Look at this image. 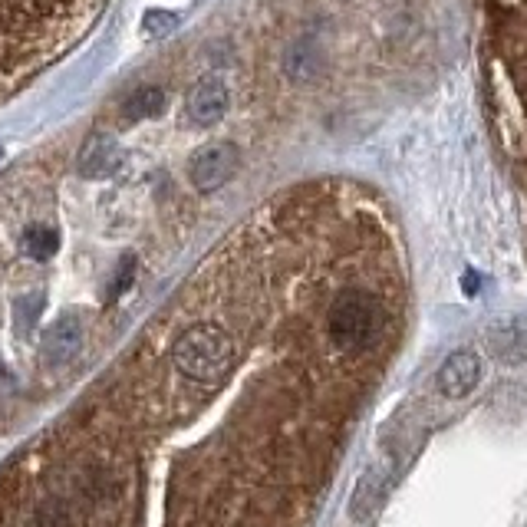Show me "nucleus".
Listing matches in <instances>:
<instances>
[{"label": "nucleus", "instance_id": "obj_1", "mask_svg": "<svg viewBox=\"0 0 527 527\" xmlns=\"http://www.w3.org/2000/svg\"><path fill=\"white\" fill-rule=\"evenodd\" d=\"M172 363L182 376L201 386H215L234 363V343L215 323H198L185 330L172 346Z\"/></svg>", "mask_w": 527, "mask_h": 527}, {"label": "nucleus", "instance_id": "obj_2", "mask_svg": "<svg viewBox=\"0 0 527 527\" xmlns=\"http://www.w3.org/2000/svg\"><path fill=\"white\" fill-rule=\"evenodd\" d=\"M327 327L336 350L343 353L366 350L376 340L379 327H383V307L376 304V297L363 294V290H343L340 297H333Z\"/></svg>", "mask_w": 527, "mask_h": 527}, {"label": "nucleus", "instance_id": "obj_3", "mask_svg": "<svg viewBox=\"0 0 527 527\" xmlns=\"http://www.w3.org/2000/svg\"><path fill=\"white\" fill-rule=\"evenodd\" d=\"M241 165V152L238 145L231 142H211L205 145L195 159L192 168H188V175H192V185L198 192H218L221 185H228L234 172H238Z\"/></svg>", "mask_w": 527, "mask_h": 527}, {"label": "nucleus", "instance_id": "obj_4", "mask_svg": "<svg viewBox=\"0 0 527 527\" xmlns=\"http://www.w3.org/2000/svg\"><path fill=\"white\" fill-rule=\"evenodd\" d=\"M80 350H83V323L76 313H63L43 333V360L50 366H66L80 356Z\"/></svg>", "mask_w": 527, "mask_h": 527}, {"label": "nucleus", "instance_id": "obj_5", "mask_svg": "<svg viewBox=\"0 0 527 527\" xmlns=\"http://www.w3.org/2000/svg\"><path fill=\"white\" fill-rule=\"evenodd\" d=\"M122 168V145L112 136H93L86 139V145L80 149V159H76V172L89 182H103V178H112Z\"/></svg>", "mask_w": 527, "mask_h": 527}, {"label": "nucleus", "instance_id": "obj_6", "mask_svg": "<svg viewBox=\"0 0 527 527\" xmlns=\"http://www.w3.org/2000/svg\"><path fill=\"white\" fill-rule=\"evenodd\" d=\"M228 86L218 76H205L201 83H195V89L188 93V119L195 122V126H215V122L224 119V112H228Z\"/></svg>", "mask_w": 527, "mask_h": 527}, {"label": "nucleus", "instance_id": "obj_7", "mask_svg": "<svg viewBox=\"0 0 527 527\" xmlns=\"http://www.w3.org/2000/svg\"><path fill=\"white\" fill-rule=\"evenodd\" d=\"M478 376H481L478 356L472 350H458L439 369V389L448 399H462L478 386Z\"/></svg>", "mask_w": 527, "mask_h": 527}, {"label": "nucleus", "instance_id": "obj_8", "mask_svg": "<svg viewBox=\"0 0 527 527\" xmlns=\"http://www.w3.org/2000/svg\"><path fill=\"white\" fill-rule=\"evenodd\" d=\"M488 343L498 360L504 363H524L527 360V317L501 320L488 330Z\"/></svg>", "mask_w": 527, "mask_h": 527}, {"label": "nucleus", "instance_id": "obj_9", "mask_svg": "<svg viewBox=\"0 0 527 527\" xmlns=\"http://www.w3.org/2000/svg\"><path fill=\"white\" fill-rule=\"evenodd\" d=\"M383 495H386V478L379 475V472H366V475L360 478V485H356V491H353L350 518H353V521L373 518L376 508H379V501H383Z\"/></svg>", "mask_w": 527, "mask_h": 527}, {"label": "nucleus", "instance_id": "obj_10", "mask_svg": "<svg viewBox=\"0 0 527 527\" xmlns=\"http://www.w3.org/2000/svg\"><path fill=\"white\" fill-rule=\"evenodd\" d=\"M162 109H165V89H159V86H142L126 99V103H122V112H126L129 122L155 119Z\"/></svg>", "mask_w": 527, "mask_h": 527}, {"label": "nucleus", "instance_id": "obj_11", "mask_svg": "<svg viewBox=\"0 0 527 527\" xmlns=\"http://www.w3.org/2000/svg\"><path fill=\"white\" fill-rule=\"evenodd\" d=\"M24 251L33 257V261H50V257L60 251V234H56L53 228L37 224V228H30L24 234Z\"/></svg>", "mask_w": 527, "mask_h": 527}, {"label": "nucleus", "instance_id": "obj_12", "mask_svg": "<svg viewBox=\"0 0 527 527\" xmlns=\"http://www.w3.org/2000/svg\"><path fill=\"white\" fill-rule=\"evenodd\" d=\"M142 27H145V37L159 40V37H168V33L178 30V17L172 10H149V14L142 17Z\"/></svg>", "mask_w": 527, "mask_h": 527}, {"label": "nucleus", "instance_id": "obj_13", "mask_svg": "<svg viewBox=\"0 0 527 527\" xmlns=\"http://www.w3.org/2000/svg\"><path fill=\"white\" fill-rule=\"evenodd\" d=\"M132 280H136V257H122L119 274H116V280H112V287H109V297H122L132 287Z\"/></svg>", "mask_w": 527, "mask_h": 527}, {"label": "nucleus", "instance_id": "obj_14", "mask_svg": "<svg viewBox=\"0 0 527 527\" xmlns=\"http://www.w3.org/2000/svg\"><path fill=\"white\" fill-rule=\"evenodd\" d=\"M0 155H4V145H0Z\"/></svg>", "mask_w": 527, "mask_h": 527}]
</instances>
